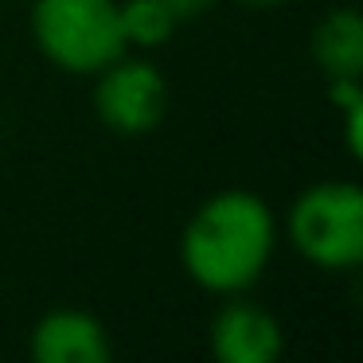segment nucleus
<instances>
[{"label":"nucleus","instance_id":"nucleus-1","mask_svg":"<svg viewBox=\"0 0 363 363\" xmlns=\"http://www.w3.org/2000/svg\"><path fill=\"white\" fill-rule=\"evenodd\" d=\"M277 250L274 207L246 188L215 191L191 211L180 235L184 274L207 293H246Z\"/></svg>","mask_w":363,"mask_h":363},{"label":"nucleus","instance_id":"nucleus-2","mask_svg":"<svg viewBox=\"0 0 363 363\" xmlns=\"http://www.w3.org/2000/svg\"><path fill=\"white\" fill-rule=\"evenodd\" d=\"M32 40L67 74H98L129 51L118 0H35Z\"/></svg>","mask_w":363,"mask_h":363},{"label":"nucleus","instance_id":"nucleus-3","mask_svg":"<svg viewBox=\"0 0 363 363\" xmlns=\"http://www.w3.org/2000/svg\"><path fill=\"white\" fill-rule=\"evenodd\" d=\"M285 238L316 269H355L363 262V191L352 180L308 184L285 215Z\"/></svg>","mask_w":363,"mask_h":363},{"label":"nucleus","instance_id":"nucleus-4","mask_svg":"<svg viewBox=\"0 0 363 363\" xmlns=\"http://www.w3.org/2000/svg\"><path fill=\"white\" fill-rule=\"evenodd\" d=\"M94 79H98L94 82V110H98L106 129L137 137V133H149V129H157L164 121L168 82H164L157 63L133 59L125 51L110 67H102Z\"/></svg>","mask_w":363,"mask_h":363},{"label":"nucleus","instance_id":"nucleus-5","mask_svg":"<svg viewBox=\"0 0 363 363\" xmlns=\"http://www.w3.org/2000/svg\"><path fill=\"white\" fill-rule=\"evenodd\" d=\"M207 340L219 363H277L285 352V332L269 308L230 293L207 324Z\"/></svg>","mask_w":363,"mask_h":363},{"label":"nucleus","instance_id":"nucleus-6","mask_svg":"<svg viewBox=\"0 0 363 363\" xmlns=\"http://www.w3.org/2000/svg\"><path fill=\"white\" fill-rule=\"evenodd\" d=\"M35 363H106L113 355L110 332L86 308H51L32 328Z\"/></svg>","mask_w":363,"mask_h":363},{"label":"nucleus","instance_id":"nucleus-7","mask_svg":"<svg viewBox=\"0 0 363 363\" xmlns=\"http://www.w3.org/2000/svg\"><path fill=\"white\" fill-rule=\"evenodd\" d=\"M313 59L328 79H359L363 20L355 9H336L313 28Z\"/></svg>","mask_w":363,"mask_h":363},{"label":"nucleus","instance_id":"nucleus-8","mask_svg":"<svg viewBox=\"0 0 363 363\" xmlns=\"http://www.w3.org/2000/svg\"><path fill=\"white\" fill-rule=\"evenodd\" d=\"M121 9V35H125V48H164L176 35L180 20L172 16L164 0H118Z\"/></svg>","mask_w":363,"mask_h":363},{"label":"nucleus","instance_id":"nucleus-9","mask_svg":"<svg viewBox=\"0 0 363 363\" xmlns=\"http://www.w3.org/2000/svg\"><path fill=\"white\" fill-rule=\"evenodd\" d=\"M164 4L172 9V16L184 24V20H196L199 12H203L207 4H211V0H164Z\"/></svg>","mask_w":363,"mask_h":363},{"label":"nucleus","instance_id":"nucleus-10","mask_svg":"<svg viewBox=\"0 0 363 363\" xmlns=\"http://www.w3.org/2000/svg\"><path fill=\"white\" fill-rule=\"evenodd\" d=\"M242 4H254V9H266V4H281V0H242Z\"/></svg>","mask_w":363,"mask_h":363}]
</instances>
